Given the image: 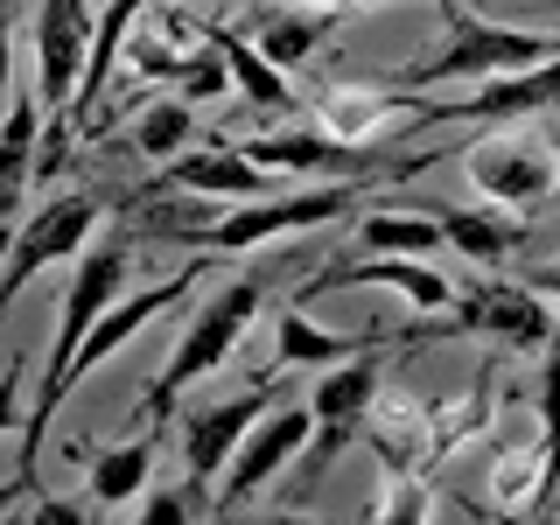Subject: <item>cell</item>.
I'll return each instance as SVG.
<instances>
[{
	"label": "cell",
	"instance_id": "7a4b0ae2",
	"mask_svg": "<svg viewBox=\"0 0 560 525\" xmlns=\"http://www.w3.org/2000/svg\"><path fill=\"white\" fill-rule=\"evenodd\" d=\"M259 302H267V280L259 273H238V280H224L210 302L189 315V329H183V343L162 358V372L148 378V393H140V407H133V420H154V413H168L175 399L189 393L197 378H210V372H224V358L245 343V329H253V315H259Z\"/></svg>",
	"mask_w": 560,
	"mask_h": 525
},
{
	"label": "cell",
	"instance_id": "44dd1931",
	"mask_svg": "<svg viewBox=\"0 0 560 525\" xmlns=\"http://www.w3.org/2000/svg\"><path fill=\"white\" fill-rule=\"evenodd\" d=\"M358 238L372 245V253H413V259H428V253L448 245L442 218H428V210H372V218H358Z\"/></svg>",
	"mask_w": 560,
	"mask_h": 525
},
{
	"label": "cell",
	"instance_id": "4fadbf2b",
	"mask_svg": "<svg viewBox=\"0 0 560 525\" xmlns=\"http://www.w3.org/2000/svg\"><path fill=\"white\" fill-rule=\"evenodd\" d=\"M210 273V259H189V267L183 273H168V280H154V288H140V294H119V302L113 308H105L98 315V323H92V337H84L78 343V358H70V385H78L84 372H98V364L105 358H113V350L119 343H133L140 337V329H148L154 323V315H162V308H175V302H183V294L189 288H197V280Z\"/></svg>",
	"mask_w": 560,
	"mask_h": 525
},
{
	"label": "cell",
	"instance_id": "8992f818",
	"mask_svg": "<svg viewBox=\"0 0 560 525\" xmlns=\"http://www.w3.org/2000/svg\"><path fill=\"white\" fill-rule=\"evenodd\" d=\"M560 140L547 133H525L504 119L498 133L469 140L463 148V168H469V189H477L483 203H504V210H539L560 189V162H553Z\"/></svg>",
	"mask_w": 560,
	"mask_h": 525
},
{
	"label": "cell",
	"instance_id": "1f68e13d",
	"mask_svg": "<svg viewBox=\"0 0 560 525\" xmlns=\"http://www.w3.org/2000/svg\"><path fill=\"white\" fill-rule=\"evenodd\" d=\"M553 197H560V189H553Z\"/></svg>",
	"mask_w": 560,
	"mask_h": 525
},
{
	"label": "cell",
	"instance_id": "277c9868",
	"mask_svg": "<svg viewBox=\"0 0 560 525\" xmlns=\"http://www.w3.org/2000/svg\"><path fill=\"white\" fill-rule=\"evenodd\" d=\"M547 57H560V35L504 28V22H483L463 0H442V49L407 63V70H393L385 84L413 92V84H442V78H504V70H533Z\"/></svg>",
	"mask_w": 560,
	"mask_h": 525
},
{
	"label": "cell",
	"instance_id": "9a60e30c",
	"mask_svg": "<svg viewBox=\"0 0 560 525\" xmlns=\"http://www.w3.org/2000/svg\"><path fill=\"white\" fill-rule=\"evenodd\" d=\"M337 288H393V294H407L413 308H448L455 302V288L413 253H378V259H358V267H315L302 294H337Z\"/></svg>",
	"mask_w": 560,
	"mask_h": 525
},
{
	"label": "cell",
	"instance_id": "e0dca14e",
	"mask_svg": "<svg viewBox=\"0 0 560 525\" xmlns=\"http://www.w3.org/2000/svg\"><path fill=\"white\" fill-rule=\"evenodd\" d=\"M210 49L224 57V70H232V92L253 105V113H294V84H288V70H280L273 57H259V43L245 28H224V22H203L197 28Z\"/></svg>",
	"mask_w": 560,
	"mask_h": 525
},
{
	"label": "cell",
	"instance_id": "83f0119b",
	"mask_svg": "<svg viewBox=\"0 0 560 525\" xmlns=\"http://www.w3.org/2000/svg\"><path fill=\"white\" fill-rule=\"evenodd\" d=\"M0 92H14V22L0 8Z\"/></svg>",
	"mask_w": 560,
	"mask_h": 525
},
{
	"label": "cell",
	"instance_id": "2e32d148",
	"mask_svg": "<svg viewBox=\"0 0 560 525\" xmlns=\"http://www.w3.org/2000/svg\"><path fill=\"white\" fill-rule=\"evenodd\" d=\"M393 343V329H364V337H329V329H315L302 302H288L273 315V372H315V364H343V358H364V350H385Z\"/></svg>",
	"mask_w": 560,
	"mask_h": 525
},
{
	"label": "cell",
	"instance_id": "30bf717a",
	"mask_svg": "<svg viewBox=\"0 0 560 525\" xmlns=\"http://www.w3.org/2000/svg\"><path fill=\"white\" fill-rule=\"evenodd\" d=\"M308 434H315V407H273V413L238 442L232 463H224V498H218V512H238V504L259 498V490H267L288 463H302Z\"/></svg>",
	"mask_w": 560,
	"mask_h": 525
},
{
	"label": "cell",
	"instance_id": "ac0fdd59",
	"mask_svg": "<svg viewBox=\"0 0 560 525\" xmlns=\"http://www.w3.org/2000/svg\"><path fill=\"white\" fill-rule=\"evenodd\" d=\"M442 232L463 259H477V267H504V259H518L525 245H533V224L512 218L504 203H463V210H442Z\"/></svg>",
	"mask_w": 560,
	"mask_h": 525
},
{
	"label": "cell",
	"instance_id": "5bb4252c",
	"mask_svg": "<svg viewBox=\"0 0 560 525\" xmlns=\"http://www.w3.org/2000/svg\"><path fill=\"white\" fill-rule=\"evenodd\" d=\"M393 119L428 127V98H407L399 84H385V92H358V84H329V92H315V127H329L337 140H350V148L385 140Z\"/></svg>",
	"mask_w": 560,
	"mask_h": 525
},
{
	"label": "cell",
	"instance_id": "484cf974",
	"mask_svg": "<svg viewBox=\"0 0 560 525\" xmlns=\"http://www.w3.org/2000/svg\"><path fill=\"white\" fill-rule=\"evenodd\" d=\"M22 385H28V364L14 358L8 372H0V434H8V428H22Z\"/></svg>",
	"mask_w": 560,
	"mask_h": 525
},
{
	"label": "cell",
	"instance_id": "52a82bcc",
	"mask_svg": "<svg viewBox=\"0 0 560 525\" xmlns=\"http://www.w3.org/2000/svg\"><path fill=\"white\" fill-rule=\"evenodd\" d=\"M98 232V197H84V189H63V197L35 203V218L14 232L8 245V273H0V315H8V302L28 288L43 267H57V259H78L84 245H92Z\"/></svg>",
	"mask_w": 560,
	"mask_h": 525
},
{
	"label": "cell",
	"instance_id": "7402d4cb",
	"mask_svg": "<svg viewBox=\"0 0 560 525\" xmlns=\"http://www.w3.org/2000/svg\"><path fill=\"white\" fill-rule=\"evenodd\" d=\"M553 490H560V323L547 337V372H539V512H553Z\"/></svg>",
	"mask_w": 560,
	"mask_h": 525
},
{
	"label": "cell",
	"instance_id": "ffe728a7",
	"mask_svg": "<svg viewBox=\"0 0 560 525\" xmlns=\"http://www.w3.org/2000/svg\"><path fill=\"white\" fill-rule=\"evenodd\" d=\"M154 477V434H133V442L92 455V504L98 512H119V504H140V490Z\"/></svg>",
	"mask_w": 560,
	"mask_h": 525
},
{
	"label": "cell",
	"instance_id": "d6986e66",
	"mask_svg": "<svg viewBox=\"0 0 560 525\" xmlns=\"http://www.w3.org/2000/svg\"><path fill=\"white\" fill-rule=\"evenodd\" d=\"M329 28H337V8H315V0H267V14H259L245 35L259 43V57L294 70V63H308L315 49H323Z\"/></svg>",
	"mask_w": 560,
	"mask_h": 525
},
{
	"label": "cell",
	"instance_id": "4dcf8cb0",
	"mask_svg": "<svg viewBox=\"0 0 560 525\" xmlns=\"http://www.w3.org/2000/svg\"><path fill=\"white\" fill-rule=\"evenodd\" d=\"M0 8H8V0H0Z\"/></svg>",
	"mask_w": 560,
	"mask_h": 525
},
{
	"label": "cell",
	"instance_id": "d4e9b609",
	"mask_svg": "<svg viewBox=\"0 0 560 525\" xmlns=\"http://www.w3.org/2000/svg\"><path fill=\"white\" fill-rule=\"evenodd\" d=\"M127 63H133V78H148V84H183L189 63H197V49L154 43V35H127Z\"/></svg>",
	"mask_w": 560,
	"mask_h": 525
},
{
	"label": "cell",
	"instance_id": "cb8c5ba5",
	"mask_svg": "<svg viewBox=\"0 0 560 525\" xmlns=\"http://www.w3.org/2000/svg\"><path fill=\"white\" fill-rule=\"evenodd\" d=\"M490 483H498L490 512H539V442H533V448H512V455H498Z\"/></svg>",
	"mask_w": 560,
	"mask_h": 525
},
{
	"label": "cell",
	"instance_id": "4316f807",
	"mask_svg": "<svg viewBox=\"0 0 560 525\" xmlns=\"http://www.w3.org/2000/svg\"><path fill=\"white\" fill-rule=\"evenodd\" d=\"M28 498H35V469H14V477L0 483V518H8L14 504H28Z\"/></svg>",
	"mask_w": 560,
	"mask_h": 525
},
{
	"label": "cell",
	"instance_id": "f1b7e54d",
	"mask_svg": "<svg viewBox=\"0 0 560 525\" xmlns=\"http://www.w3.org/2000/svg\"><path fill=\"white\" fill-rule=\"evenodd\" d=\"M525 280H533L539 294H553V302H560V259H553V267H525Z\"/></svg>",
	"mask_w": 560,
	"mask_h": 525
},
{
	"label": "cell",
	"instance_id": "6da1fadb",
	"mask_svg": "<svg viewBox=\"0 0 560 525\" xmlns=\"http://www.w3.org/2000/svg\"><path fill=\"white\" fill-rule=\"evenodd\" d=\"M127 273H133V253L127 238H98L78 253V273H70V294H63V315H57V337H49V372H43V393H35V407L22 420V469L43 463V434L57 407L70 399V358H78V343L92 337V323L105 308L127 294Z\"/></svg>",
	"mask_w": 560,
	"mask_h": 525
},
{
	"label": "cell",
	"instance_id": "7c38bea8",
	"mask_svg": "<svg viewBox=\"0 0 560 525\" xmlns=\"http://www.w3.org/2000/svg\"><path fill=\"white\" fill-rule=\"evenodd\" d=\"M547 105H560V57L533 63V70H504V78H483V92L469 98H428V127L434 119H455V127H504V119H525V113H547Z\"/></svg>",
	"mask_w": 560,
	"mask_h": 525
},
{
	"label": "cell",
	"instance_id": "603a6c76",
	"mask_svg": "<svg viewBox=\"0 0 560 525\" xmlns=\"http://www.w3.org/2000/svg\"><path fill=\"white\" fill-rule=\"evenodd\" d=\"M189 140H197V105H189L183 92L175 98H154L148 113L133 119V148L148 154V162H168V154H183Z\"/></svg>",
	"mask_w": 560,
	"mask_h": 525
},
{
	"label": "cell",
	"instance_id": "8fae6325",
	"mask_svg": "<svg viewBox=\"0 0 560 525\" xmlns=\"http://www.w3.org/2000/svg\"><path fill=\"white\" fill-rule=\"evenodd\" d=\"M288 183V175L259 168L253 154L238 148V140H210V148H183L168 154L162 175H154V189H183V197H224V203H245V197H273V189Z\"/></svg>",
	"mask_w": 560,
	"mask_h": 525
},
{
	"label": "cell",
	"instance_id": "f546056e",
	"mask_svg": "<svg viewBox=\"0 0 560 525\" xmlns=\"http://www.w3.org/2000/svg\"><path fill=\"white\" fill-rule=\"evenodd\" d=\"M315 8H358V0H315ZM420 8H442V0H420Z\"/></svg>",
	"mask_w": 560,
	"mask_h": 525
},
{
	"label": "cell",
	"instance_id": "3957f363",
	"mask_svg": "<svg viewBox=\"0 0 560 525\" xmlns=\"http://www.w3.org/2000/svg\"><path fill=\"white\" fill-rule=\"evenodd\" d=\"M350 203H364V175H343V183H315V189H294V197H245L238 210L224 218H197V224H175V245L189 253H253L267 238H288V232H315L329 218H350Z\"/></svg>",
	"mask_w": 560,
	"mask_h": 525
},
{
	"label": "cell",
	"instance_id": "ba28073f",
	"mask_svg": "<svg viewBox=\"0 0 560 525\" xmlns=\"http://www.w3.org/2000/svg\"><path fill=\"white\" fill-rule=\"evenodd\" d=\"M92 35H98V14L84 0H43L35 8V98H43L49 119H70V105H78Z\"/></svg>",
	"mask_w": 560,
	"mask_h": 525
},
{
	"label": "cell",
	"instance_id": "9c48e42d",
	"mask_svg": "<svg viewBox=\"0 0 560 525\" xmlns=\"http://www.w3.org/2000/svg\"><path fill=\"white\" fill-rule=\"evenodd\" d=\"M273 378L280 372H267V385H253V393H238V399H203V407L183 413V477H197V483H218L224 477V463L238 455V442L280 407V385Z\"/></svg>",
	"mask_w": 560,
	"mask_h": 525
},
{
	"label": "cell",
	"instance_id": "5b68a950",
	"mask_svg": "<svg viewBox=\"0 0 560 525\" xmlns=\"http://www.w3.org/2000/svg\"><path fill=\"white\" fill-rule=\"evenodd\" d=\"M428 337H483L498 350H547L553 308H547V294H539L533 280H483V288L455 294L442 323L413 329V343H428Z\"/></svg>",
	"mask_w": 560,
	"mask_h": 525
}]
</instances>
